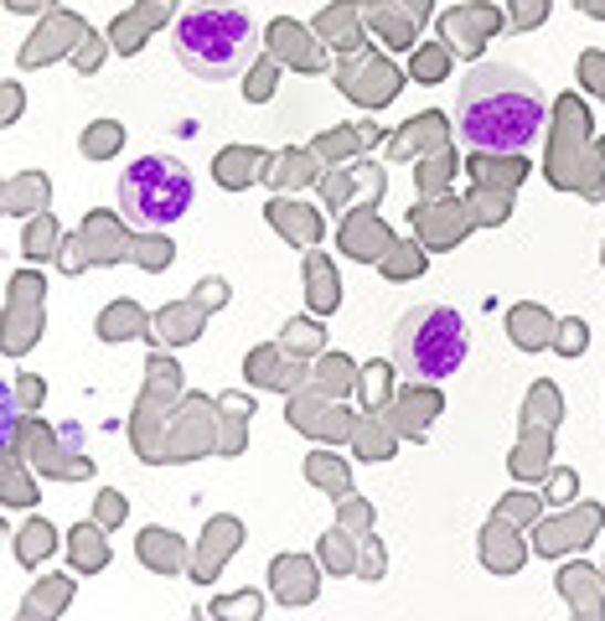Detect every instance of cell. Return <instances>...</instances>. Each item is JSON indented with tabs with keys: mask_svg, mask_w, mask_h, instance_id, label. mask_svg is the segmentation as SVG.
<instances>
[{
	"mask_svg": "<svg viewBox=\"0 0 605 621\" xmlns=\"http://www.w3.org/2000/svg\"><path fill=\"white\" fill-rule=\"evenodd\" d=\"M197 290H202V301H212V306L223 301V286H218V280H202V286H197Z\"/></svg>",
	"mask_w": 605,
	"mask_h": 621,
	"instance_id": "23",
	"label": "cell"
},
{
	"mask_svg": "<svg viewBox=\"0 0 605 621\" xmlns=\"http://www.w3.org/2000/svg\"><path fill=\"white\" fill-rule=\"evenodd\" d=\"M212 611H218V617H233V611H249V617H254V611H259V596H233V601H218Z\"/></svg>",
	"mask_w": 605,
	"mask_h": 621,
	"instance_id": "17",
	"label": "cell"
},
{
	"mask_svg": "<svg viewBox=\"0 0 605 621\" xmlns=\"http://www.w3.org/2000/svg\"><path fill=\"white\" fill-rule=\"evenodd\" d=\"M564 352H574V348H585V321H570V327H564Z\"/></svg>",
	"mask_w": 605,
	"mask_h": 621,
	"instance_id": "20",
	"label": "cell"
},
{
	"mask_svg": "<svg viewBox=\"0 0 605 621\" xmlns=\"http://www.w3.org/2000/svg\"><path fill=\"white\" fill-rule=\"evenodd\" d=\"M311 477H316V482H326V487H347V472H342V466H326V462H316V466H311Z\"/></svg>",
	"mask_w": 605,
	"mask_h": 621,
	"instance_id": "18",
	"label": "cell"
},
{
	"mask_svg": "<svg viewBox=\"0 0 605 621\" xmlns=\"http://www.w3.org/2000/svg\"><path fill=\"white\" fill-rule=\"evenodd\" d=\"M191 172L176 156H140L119 176V213L129 228H166L191 207Z\"/></svg>",
	"mask_w": 605,
	"mask_h": 621,
	"instance_id": "4",
	"label": "cell"
},
{
	"mask_svg": "<svg viewBox=\"0 0 605 621\" xmlns=\"http://www.w3.org/2000/svg\"><path fill=\"white\" fill-rule=\"evenodd\" d=\"M363 373H367V379H363L367 399H383V389H388V368H383V363H367Z\"/></svg>",
	"mask_w": 605,
	"mask_h": 621,
	"instance_id": "15",
	"label": "cell"
},
{
	"mask_svg": "<svg viewBox=\"0 0 605 621\" xmlns=\"http://www.w3.org/2000/svg\"><path fill=\"white\" fill-rule=\"evenodd\" d=\"M48 549H52V528L48 524H32L27 534H21V559H27V565H32L36 555H48Z\"/></svg>",
	"mask_w": 605,
	"mask_h": 621,
	"instance_id": "12",
	"label": "cell"
},
{
	"mask_svg": "<svg viewBox=\"0 0 605 621\" xmlns=\"http://www.w3.org/2000/svg\"><path fill=\"white\" fill-rule=\"evenodd\" d=\"M342 83H347V94L363 99V104H388V99L398 94V73L383 63V58H373V63H363V68H352Z\"/></svg>",
	"mask_w": 605,
	"mask_h": 621,
	"instance_id": "5",
	"label": "cell"
},
{
	"mask_svg": "<svg viewBox=\"0 0 605 621\" xmlns=\"http://www.w3.org/2000/svg\"><path fill=\"white\" fill-rule=\"evenodd\" d=\"M52 239H58V228H52V218H42V224H32V234H27V255L42 259L52 249Z\"/></svg>",
	"mask_w": 605,
	"mask_h": 621,
	"instance_id": "14",
	"label": "cell"
},
{
	"mask_svg": "<svg viewBox=\"0 0 605 621\" xmlns=\"http://www.w3.org/2000/svg\"><path fill=\"white\" fill-rule=\"evenodd\" d=\"M543 11H549V0H523V17L518 21H523V27L528 21H543Z\"/></svg>",
	"mask_w": 605,
	"mask_h": 621,
	"instance_id": "21",
	"label": "cell"
},
{
	"mask_svg": "<svg viewBox=\"0 0 605 621\" xmlns=\"http://www.w3.org/2000/svg\"><path fill=\"white\" fill-rule=\"evenodd\" d=\"M336 301H342L336 275L326 270V259H311V306H316V311H336Z\"/></svg>",
	"mask_w": 605,
	"mask_h": 621,
	"instance_id": "8",
	"label": "cell"
},
{
	"mask_svg": "<svg viewBox=\"0 0 605 621\" xmlns=\"http://www.w3.org/2000/svg\"><path fill=\"white\" fill-rule=\"evenodd\" d=\"M321 379L332 383V389H347V358H326V363H321Z\"/></svg>",
	"mask_w": 605,
	"mask_h": 621,
	"instance_id": "16",
	"label": "cell"
},
{
	"mask_svg": "<svg viewBox=\"0 0 605 621\" xmlns=\"http://www.w3.org/2000/svg\"><path fill=\"white\" fill-rule=\"evenodd\" d=\"M171 48H176V63L187 68L191 79L223 83V79H239L243 68L254 63L259 32L249 21V11L233 6V0H197V6H187L176 17Z\"/></svg>",
	"mask_w": 605,
	"mask_h": 621,
	"instance_id": "2",
	"label": "cell"
},
{
	"mask_svg": "<svg viewBox=\"0 0 605 621\" xmlns=\"http://www.w3.org/2000/svg\"><path fill=\"white\" fill-rule=\"evenodd\" d=\"M347 244H352V255H357V259H373V255H383V249H388V234H383L378 224H357L347 234Z\"/></svg>",
	"mask_w": 605,
	"mask_h": 621,
	"instance_id": "9",
	"label": "cell"
},
{
	"mask_svg": "<svg viewBox=\"0 0 605 621\" xmlns=\"http://www.w3.org/2000/svg\"><path fill=\"white\" fill-rule=\"evenodd\" d=\"M543 99L539 83L518 68L487 63L461 83L456 99V135L471 151H523L539 141Z\"/></svg>",
	"mask_w": 605,
	"mask_h": 621,
	"instance_id": "1",
	"label": "cell"
},
{
	"mask_svg": "<svg viewBox=\"0 0 605 621\" xmlns=\"http://www.w3.org/2000/svg\"><path fill=\"white\" fill-rule=\"evenodd\" d=\"M466 348H471L466 321L456 317L450 306H415L394 332L398 373H409V379H419V383L450 379V373L466 363Z\"/></svg>",
	"mask_w": 605,
	"mask_h": 621,
	"instance_id": "3",
	"label": "cell"
},
{
	"mask_svg": "<svg viewBox=\"0 0 605 621\" xmlns=\"http://www.w3.org/2000/svg\"><path fill=\"white\" fill-rule=\"evenodd\" d=\"M430 410H440V399L435 394H419V399H404V425H415V431H425V420H430Z\"/></svg>",
	"mask_w": 605,
	"mask_h": 621,
	"instance_id": "13",
	"label": "cell"
},
{
	"mask_svg": "<svg viewBox=\"0 0 605 621\" xmlns=\"http://www.w3.org/2000/svg\"><path fill=\"white\" fill-rule=\"evenodd\" d=\"M274 596H280V601H311V596H316L311 565H305V559H274Z\"/></svg>",
	"mask_w": 605,
	"mask_h": 621,
	"instance_id": "6",
	"label": "cell"
},
{
	"mask_svg": "<svg viewBox=\"0 0 605 621\" xmlns=\"http://www.w3.org/2000/svg\"><path fill=\"white\" fill-rule=\"evenodd\" d=\"M135 327H140V311H135V306H119V311H109V317H104V337H109V342L135 337Z\"/></svg>",
	"mask_w": 605,
	"mask_h": 621,
	"instance_id": "11",
	"label": "cell"
},
{
	"mask_svg": "<svg viewBox=\"0 0 605 621\" xmlns=\"http://www.w3.org/2000/svg\"><path fill=\"white\" fill-rule=\"evenodd\" d=\"M109 141H114V130H109V120H104V130L88 141V151H109Z\"/></svg>",
	"mask_w": 605,
	"mask_h": 621,
	"instance_id": "22",
	"label": "cell"
},
{
	"mask_svg": "<svg viewBox=\"0 0 605 621\" xmlns=\"http://www.w3.org/2000/svg\"><path fill=\"white\" fill-rule=\"evenodd\" d=\"M290 332H295V348H316V327L311 321H295Z\"/></svg>",
	"mask_w": 605,
	"mask_h": 621,
	"instance_id": "19",
	"label": "cell"
},
{
	"mask_svg": "<svg viewBox=\"0 0 605 621\" xmlns=\"http://www.w3.org/2000/svg\"><path fill=\"white\" fill-rule=\"evenodd\" d=\"M259 166H264V151H223L218 156V182L223 187H243V182H254Z\"/></svg>",
	"mask_w": 605,
	"mask_h": 621,
	"instance_id": "7",
	"label": "cell"
},
{
	"mask_svg": "<svg viewBox=\"0 0 605 621\" xmlns=\"http://www.w3.org/2000/svg\"><path fill=\"white\" fill-rule=\"evenodd\" d=\"M512 327H518V342H523V348H539V342H549V317H543L539 311V321H533V311H518V321H512Z\"/></svg>",
	"mask_w": 605,
	"mask_h": 621,
	"instance_id": "10",
	"label": "cell"
},
{
	"mask_svg": "<svg viewBox=\"0 0 605 621\" xmlns=\"http://www.w3.org/2000/svg\"><path fill=\"white\" fill-rule=\"evenodd\" d=\"M17 11H36V6H52V0H11Z\"/></svg>",
	"mask_w": 605,
	"mask_h": 621,
	"instance_id": "24",
	"label": "cell"
}]
</instances>
